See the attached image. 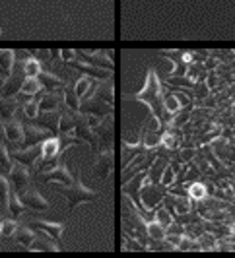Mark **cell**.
<instances>
[{
	"label": "cell",
	"instance_id": "obj_1",
	"mask_svg": "<svg viewBox=\"0 0 235 258\" xmlns=\"http://www.w3.org/2000/svg\"><path fill=\"white\" fill-rule=\"evenodd\" d=\"M134 99L148 105L150 107V115L156 116L161 124H171L173 122V116L165 111V105H163V88H161V82H159L157 72L154 68H148V72H146V84H144L142 90L134 93Z\"/></svg>",
	"mask_w": 235,
	"mask_h": 258
},
{
	"label": "cell",
	"instance_id": "obj_2",
	"mask_svg": "<svg viewBox=\"0 0 235 258\" xmlns=\"http://www.w3.org/2000/svg\"><path fill=\"white\" fill-rule=\"evenodd\" d=\"M54 184H56L54 188L68 198V208H70V210H74L78 204L93 202V200H97V196H99L95 190H92L90 186L84 184L82 177H76L74 182H70V184H61V182H54Z\"/></svg>",
	"mask_w": 235,
	"mask_h": 258
},
{
	"label": "cell",
	"instance_id": "obj_3",
	"mask_svg": "<svg viewBox=\"0 0 235 258\" xmlns=\"http://www.w3.org/2000/svg\"><path fill=\"white\" fill-rule=\"evenodd\" d=\"M169 192V188L161 182H144L142 190H140V202L146 210H156L159 204H163L165 194Z\"/></svg>",
	"mask_w": 235,
	"mask_h": 258
},
{
	"label": "cell",
	"instance_id": "obj_4",
	"mask_svg": "<svg viewBox=\"0 0 235 258\" xmlns=\"http://www.w3.org/2000/svg\"><path fill=\"white\" fill-rule=\"evenodd\" d=\"M113 163H115V154H113V148H105V150H99L97 152V157L93 161V169H95V175L101 179V181H107L113 173Z\"/></svg>",
	"mask_w": 235,
	"mask_h": 258
},
{
	"label": "cell",
	"instance_id": "obj_5",
	"mask_svg": "<svg viewBox=\"0 0 235 258\" xmlns=\"http://www.w3.org/2000/svg\"><path fill=\"white\" fill-rule=\"evenodd\" d=\"M115 120H113V115H107L101 118V122L95 126V134H97V144H99V148H97V152L99 150H105V148H113V128H115V124H113Z\"/></svg>",
	"mask_w": 235,
	"mask_h": 258
},
{
	"label": "cell",
	"instance_id": "obj_6",
	"mask_svg": "<svg viewBox=\"0 0 235 258\" xmlns=\"http://www.w3.org/2000/svg\"><path fill=\"white\" fill-rule=\"evenodd\" d=\"M41 181L45 182H61V184H70V182H74V175L70 173V169L66 165L63 159H58V163L51 169V171H47V173H43L41 175Z\"/></svg>",
	"mask_w": 235,
	"mask_h": 258
},
{
	"label": "cell",
	"instance_id": "obj_7",
	"mask_svg": "<svg viewBox=\"0 0 235 258\" xmlns=\"http://www.w3.org/2000/svg\"><path fill=\"white\" fill-rule=\"evenodd\" d=\"M20 198H22V202H24V206L27 210H35V212H45V210H49L51 204L43 198V194L37 190V188H24V190H20Z\"/></svg>",
	"mask_w": 235,
	"mask_h": 258
},
{
	"label": "cell",
	"instance_id": "obj_8",
	"mask_svg": "<svg viewBox=\"0 0 235 258\" xmlns=\"http://www.w3.org/2000/svg\"><path fill=\"white\" fill-rule=\"evenodd\" d=\"M68 66H72V68H76L78 72L82 74H86V76L90 78H97L99 82H103V80H109L111 78V70H103V68H97V66L90 64L88 60H84L82 56L78 58V54H76V58H72Z\"/></svg>",
	"mask_w": 235,
	"mask_h": 258
},
{
	"label": "cell",
	"instance_id": "obj_9",
	"mask_svg": "<svg viewBox=\"0 0 235 258\" xmlns=\"http://www.w3.org/2000/svg\"><path fill=\"white\" fill-rule=\"evenodd\" d=\"M80 113H84V115H95L99 116V118H103L107 115H113V105L103 101V99H99V97H92L88 101H82Z\"/></svg>",
	"mask_w": 235,
	"mask_h": 258
},
{
	"label": "cell",
	"instance_id": "obj_10",
	"mask_svg": "<svg viewBox=\"0 0 235 258\" xmlns=\"http://www.w3.org/2000/svg\"><path fill=\"white\" fill-rule=\"evenodd\" d=\"M8 181L12 182V186L20 192L24 190L27 184H29V167L20 163V161H14L12 169L8 173Z\"/></svg>",
	"mask_w": 235,
	"mask_h": 258
},
{
	"label": "cell",
	"instance_id": "obj_11",
	"mask_svg": "<svg viewBox=\"0 0 235 258\" xmlns=\"http://www.w3.org/2000/svg\"><path fill=\"white\" fill-rule=\"evenodd\" d=\"M78 56H82L84 60H88L90 64L103 68V70H111L113 72V62H111V52L107 51H80Z\"/></svg>",
	"mask_w": 235,
	"mask_h": 258
},
{
	"label": "cell",
	"instance_id": "obj_12",
	"mask_svg": "<svg viewBox=\"0 0 235 258\" xmlns=\"http://www.w3.org/2000/svg\"><path fill=\"white\" fill-rule=\"evenodd\" d=\"M14 161H20L27 167H33L41 159V144L37 146H29V148H20L12 154Z\"/></svg>",
	"mask_w": 235,
	"mask_h": 258
},
{
	"label": "cell",
	"instance_id": "obj_13",
	"mask_svg": "<svg viewBox=\"0 0 235 258\" xmlns=\"http://www.w3.org/2000/svg\"><path fill=\"white\" fill-rule=\"evenodd\" d=\"M4 134H6V140L14 146H22L24 142V124L22 120L12 118V120H6L4 122Z\"/></svg>",
	"mask_w": 235,
	"mask_h": 258
},
{
	"label": "cell",
	"instance_id": "obj_14",
	"mask_svg": "<svg viewBox=\"0 0 235 258\" xmlns=\"http://www.w3.org/2000/svg\"><path fill=\"white\" fill-rule=\"evenodd\" d=\"M63 152V144L58 136H49L41 142V159H56Z\"/></svg>",
	"mask_w": 235,
	"mask_h": 258
},
{
	"label": "cell",
	"instance_id": "obj_15",
	"mask_svg": "<svg viewBox=\"0 0 235 258\" xmlns=\"http://www.w3.org/2000/svg\"><path fill=\"white\" fill-rule=\"evenodd\" d=\"M33 227L41 233H47V235H51L54 241H58L61 243V239H63V233H65V223H61V221H43V220H35L33 221Z\"/></svg>",
	"mask_w": 235,
	"mask_h": 258
},
{
	"label": "cell",
	"instance_id": "obj_16",
	"mask_svg": "<svg viewBox=\"0 0 235 258\" xmlns=\"http://www.w3.org/2000/svg\"><path fill=\"white\" fill-rule=\"evenodd\" d=\"M61 111H39V115L35 116L33 120L41 124V126H45V128H49L51 132H58V122H61Z\"/></svg>",
	"mask_w": 235,
	"mask_h": 258
},
{
	"label": "cell",
	"instance_id": "obj_17",
	"mask_svg": "<svg viewBox=\"0 0 235 258\" xmlns=\"http://www.w3.org/2000/svg\"><path fill=\"white\" fill-rule=\"evenodd\" d=\"M65 103V95L56 91H45L39 99V111H61L58 107Z\"/></svg>",
	"mask_w": 235,
	"mask_h": 258
},
{
	"label": "cell",
	"instance_id": "obj_18",
	"mask_svg": "<svg viewBox=\"0 0 235 258\" xmlns=\"http://www.w3.org/2000/svg\"><path fill=\"white\" fill-rule=\"evenodd\" d=\"M27 250H35V252L49 250V252H56V250H61V248H58V241H54L51 235L43 233V235H39V237H35V241L31 243V246H29Z\"/></svg>",
	"mask_w": 235,
	"mask_h": 258
},
{
	"label": "cell",
	"instance_id": "obj_19",
	"mask_svg": "<svg viewBox=\"0 0 235 258\" xmlns=\"http://www.w3.org/2000/svg\"><path fill=\"white\" fill-rule=\"evenodd\" d=\"M37 78H39V82L43 84V90L45 91H54V90H58V88H66L65 80L58 78L54 72H51V70H43Z\"/></svg>",
	"mask_w": 235,
	"mask_h": 258
},
{
	"label": "cell",
	"instance_id": "obj_20",
	"mask_svg": "<svg viewBox=\"0 0 235 258\" xmlns=\"http://www.w3.org/2000/svg\"><path fill=\"white\" fill-rule=\"evenodd\" d=\"M14 64H16V51L12 49H0V76L6 78L12 74Z\"/></svg>",
	"mask_w": 235,
	"mask_h": 258
},
{
	"label": "cell",
	"instance_id": "obj_21",
	"mask_svg": "<svg viewBox=\"0 0 235 258\" xmlns=\"http://www.w3.org/2000/svg\"><path fill=\"white\" fill-rule=\"evenodd\" d=\"M187 196H189L193 202H202V200H206V198H208L206 182H202V181L187 182Z\"/></svg>",
	"mask_w": 235,
	"mask_h": 258
},
{
	"label": "cell",
	"instance_id": "obj_22",
	"mask_svg": "<svg viewBox=\"0 0 235 258\" xmlns=\"http://www.w3.org/2000/svg\"><path fill=\"white\" fill-rule=\"evenodd\" d=\"M18 99L16 97H10V99H6V97H0V120L2 122H6V120H12L16 118V111H18Z\"/></svg>",
	"mask_w": 235,
	"mask_h": 258
},
{
	"label": "cell",
	"instance_id": "obj_23",
	"mask_svg": "<svg viewBox=\"0 0 235 258\" xmlns=\"http://www.w3.org/2000/svg\"><path fill=\"white\" fill-rule=\"evenodd\" d=\"M95 97L103 99L107 103H115V86H113V80H103L97 84V90H95Z\"/></svg>",
	"mask_w": 235,
	"mask_h": 258
},
{
	"label": "cell",
	"instance_id": "obj_24",
	"mask_svg": "<svg viewBox=\"0 0 235 258\" xmlns=\"http://www.w3.org/2000/svg\"><path fill=\"white\" fill-rule=\"evenodd\" d=\"M35 237H37V231H35V227H26V225H22V227H18L16 233H14V239L20 243L22 246H26L29 248L31 243L35 241Z\"/></svg>",
	"mask_w": 235,
	"mask_h": 258
},
{
	"label": "cell",
	"instance_id": "obj_25",
	"mask_svg": "<svg viewBox=\"0 0 235 258\" xmlns=\"http://www.w3.org/2000/svg\"><path fill=\"white\" fill-rule=\"evenodd\" d=\"M80 111H72V113H63L61 115V122H58V134H70L76 128Z\"/></svg>",
	"mask_w": 235,
	"mask_h": 258
},
{
	"label": "cell",
	"instance_id": "obj_26",
	"mask_svg": "<svg viewBox=\"0 0 235 258\" xmlns=\"http://www.w3.org/2000/svg\"><path fill=\"white\" fill-rule=\"evenodd\" d=\"M10 192V181L6 179V175H0V212H8Z\"/></svg>",
	"mask_w": 235,
	"mask_h": 258
},
{
	"label": "cell",
	"instance_id": "obj_27",
	"mask_svg": "<svg viewBox=\"0 0 235 258\" xmlns=\"http://www.w3.org/2000/svg\"><path fill=\"white\" fill-rule=\"evenodd\" d=\"M24 72H26V78H37L43 72V64H41V60L37 56H33V52L24 62Z\"/></svg>",
	"mask_w": 235,
	"mask_h": 258
},
{
	"label": "cell",
	"instance_id": "obj_28",
	"mask_svg": "<svg viewBox=\"0 0 235 258\" xmlns=\"http://www.w3.org/2000/svg\"><path fill=\"white\" fill-rule=\"evenodd\" d=\"M41 90H43V84L39 82V78H26V80H24V86H22V90H20V93L29 95V97H35Z\"/></svg>",
	"mask_w": 235,
	"mask_h": 258
},
{
	"label": "cell",
	"instance_id": "obj_29",
	"mask_svg": "<svg viewBox=\"0 0 235 258\" xmlns=\"http://www.w3.org/2000/svg\"><path fill=\"white\" fill-rule=\"evenodd\" d=\"M65 105L68 109H72V111H80V105H82V99L78 97V93L74 91V86H68L66 84L65 88Z\"/></svg>",
	"mask_w": 235,
	"mask_h": 258
},
{
	"label": "cell",
	"instance_id": "obj_30",
	"mask_svg": "<svg viewBox=\"0 0 235 258\" xmlns=\"http://www.w3.org/2000/svg\"><path fill=\"white\" fill-rule=\"evenodd\" d=\"M163 105H165V111H167L171 116H175L181 109H183V105H181V101L177 99L175 93H163Z\"/></svg>",
	"mask_w": 235,
	"mask_h": 258
},
{
	"label": "cell",
	"instance_id": "obj_31",
	"mask_svg": "<svg viewBox=\"0 0 235 258\" xmlns=\"http://www.w3.org/2000/svg\"><path fill=\"white\" fill-rule=\"evenodd\" d=\"M24 210H27V208L24 206V202H22V198H20V194H18V190H16V192H10L8 212L12 214L14 218H18V216H22V214H24Z\"/></svg>",
	"mask_w": 235,
	"mask_h": 258
},
{
	"label": "cell",
	"instance_id": "obj_32",
	"mask_svg": "<svg viewBox=\"0 0 235 258\" xmlns=\"http://www.w3.org/2000/svg\"><path fill=\"white\" fill-rule=\"evenodd\" d=\"M165 235H167V231H165V227H163L159 221H156V220L148 221V239L163 241V239H165Z\"/></svg>",
	"mask_w": 235,
	"mask_h": 258
},
{
	"label": "cell",
	"instance_id": "obj_33",
	"mask_svg": "<svg viewBox=\"0 0 235 258\" xmlns=\"http://www.w3.org/2000/svg\"><path fill=\"white\" fill-rule=\"evenodd\" d=\"M167 84H169L171 88H183V90H193L195 88V80L189 76H167Z\"/></svg>",
	"mask_w": 235,
	"mask_h": 258
},
{
	"label": "cell",
	"instance_id": "obj_34",
	"mask_svg": "<svg viewBox=\"0 0 235 258\" xmlns=\"http://www.w3.org/2000/svg\"><path fill=\"white\" fill-rule=\"evenodd\" d=\"M189 200H191L189 196H177V194H175V218L193 212V204H191Z\"/></svg>",
	"mask_w": 235,
	"mask_h": 258
},
{
	"label": "cell",
	"instance_id": "obj_35",
	"mask_svg": "<svg viewBox=\"0 0 235 258\" xmlns=\"http://www.w3.org/2000/svg\"><path fill=\"white\" fill-rule=\"evenodd\" d=\"M20 107L24 109V113H26L27 118H35V116L39 115V101L33 97V99H27L24 103H20Z\"/></svg>",
	"mask_w": 235,
	"mask_h": 258
},
{
	"label": "cell",
	"instance_id": "obj_36",
	"mask_svg": "<svg viewBox=\"0 0 235 258\" xmlns=\"http://www.w3.org/2000/svg\"><path fill=\"white\" fill-rule=\"evenodd\" d=\"M173 220H175V218H173V214H171L165 206H157L156 208V221H159L163 227L171 225V223H173Z\"/></svg>",
	"mask_w": 235,
	"mask_h": 258
},
{
	"label": "cell",
	"instance_id": "obj_37",
	"mask_svg": "<svg viewBox=\"0 0 235 258\" xmlns=\"http://www.w3.org/2000/svg\"><path fill=\"white\" fill-rule=\"evenodd\" d=\"M198 245L200 250H216V237L212 233H204V235H198Z\"/></svg>",
	"mask_w": 235,
	"mask_h": 258
},
{
	"label": "cell",
	"instance_id": "obj_38",
	"mask_svg": "<svg viewBox=\"0 0 235 258\" xmlns=\"http://www.w3.org/2000/svg\"><path fill=\"white\" fill-rule=\"evenodd\" d=\"M90 86H92V80H90V76H86V74H82V76L76 80V84H74V91L78 93L80 99L86 95V91L90 90Z\"/></svg>",
	"mask_w": 235,
	"mask_h": 258
},
{
	"label": "cell",
	"instance_id": "obj_39",
	"mask_svg": "<svg viewBox=\"0 0 235 258\" xmlns=\"http://www.w3.org/2000/svg\"><path fill=\"white\" fill-rule=\"evenodd\" d=\"M18 227H20V225H18V221L16 220H2V225H0V235H2L4 239L14 237V233H16Z\"/></svg>",
	"mask_w": 235,
	"mask_h": 258
},
{
	"label": "cell",
	"instance_id": "obj_40",
	"mask_svg": "<svg viewBox=\"0 0 235 258\" xmlns=\"http://www.w3.org/2000/svg\"><path fill=\"white\" fill-rule=\"evenodd\" d=\"M175 179H177V171L173 169V165H171V161H169V163H167V167L163 169V173H161L159 182H161V184H165V186H171V184L175 182Z\"/></svg>",
	"mask_w": 235,
	"mask_h": 258
},
{
	"label": "cell",
	"instance_id": "obj_41",
	"mask_svg": "<svg viewBox=\"0 0 235 258\" xmlns=\"http://www.w3.org/2000/svg\"><path fill=\"white\" fill-rule=\"evenodd\" d=\"M165 231L173 233V235H185V225L183 223H179V221H173L171 225L165 227Z\"/></svg>",
	"mask_w": 235,
	"mask_h": 258
},
{
	"label": "cell",
	"instance_id": "obj_42",
	"mask_svg": "<svg viewBox=\"0 0 235 258\" xmlns=\"http://www.w3.org/2000/svg\"><path fill=\"white\" fill-rule=\"evenodd\" d=\"M179 155H181V159H183V161H193V159H195V155H196V150L193 148V146H191V148H187V146H185L183 150L179 152Z\"/></svg>",
	"mask_w": 235,
	"mask_h": 258
},
{
	"label": "cell",
	"instance_id": "obj_43",
	"mask_svg": "<svg viewBox=\"0 0 235 258\" xmlns=\"http://www.w3.org/2000/svg\"><path fill=\"white\" fill-rule=\"evenodd\" d=\"M181 239H183V235H173V233H167V235H165V241H167L171 246H175V248H179Z\"/></svg>",
	"mask_w": 235,
	"mask_h": 258
},
{
	"label": "cell",
	"instance_id": "obj_44",
	"mask_svg": "<svg viewBox=\"0 0 235 258\" xmlns=\"http://www.w3.org/2000/svg\"><path fill=\"white\" fill-rule=\"evenodd\" d=\"M76 54H78V52L74 51V49H63V51H61V56H63V60H65L66 64H68L72 58H76Z\"/></svg>",
	"mask_w": 235,
	"mask_h": 258
},
{
	"label": "cell",
	"instance_id": "obj_45",
	"mask_svg": "<svg viewBox=\"0 0 235 258\" xmlns=\"http://www.w3.org/2000/svg\"><path fill=\"white\" fill-rule=\"evenodd\" d=\"M216 84H218V76H216V72H208V76H206V86H208L210 90H214V88H216Z\"/></svg>",
	"mask_w": 235,
	"mask_h": 258
},
{
	"label": "cell",
	"instance_id": "obj_46",
	"mask_svg": "<svg viewBox=\"0 0 235 258\" xmlns=\"http://www.w3.org/2000/svg\"><path fill=\"white\" fill-rule=\"evenodd\" d=\"M216 64H218V60L208 58V60H206V64H204V68H206V70H212V68H216Z\"/></svg>",
	"mask_w": 235,
	"mask_h": 258
},
{
	"label": "cell",
	"instance_id": "obj_47",
	"mask_svg": "<svg viewBox=\"0 0 235 258\" xmlns=\"http://www.w3.org/2000/svg\"><path fill=\"white\" fill-rule=\"evenodd\" d=\"M2 130H4V122H2V120H0V132H2Z\"/></svg>",
	"mask_w": 235,
	"mask_h": 258
},
{
	"label": "cell",
	"instance_id": "obj_48",
	"mask_svg": "<svg viewBox=\"0 0 235 258\" xmlns=\"http://www.w3.org/2000/svg\"><path fill=\"white\" fill-rule=\"evenodd\" d=\"M2 84H4V78L0 76V86H2Z\"/></svg>",
	"mask_w": 235,
	"mask_h": 258
},
{
	"label": "cell",
	"instance_id": "obj_49",
	"mask_svg": "<svg viewBox=\"0 0 235 258\" xmlns=\"http://www.w3.org/2000/svg\"><path fill=\"white\" fill-rule=\"evenodd\" d=\"M0 225H2V218H0ZM0 239H2V235H0Z\"/></svg>",
	"mask_w": 235,
	"mask_h": 258
}]
</instances>
